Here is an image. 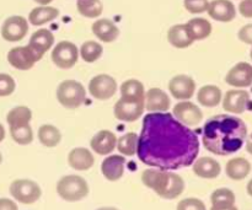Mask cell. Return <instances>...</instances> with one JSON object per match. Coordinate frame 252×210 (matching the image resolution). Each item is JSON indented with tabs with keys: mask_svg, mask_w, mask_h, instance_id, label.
Segmentation results:
<instances>
[{
	"mask_svg": "<svg viewBox=\"0 0 252 210\" xmlns=\"http://www.w3.org/2000/svg\"><path fill=\"white\" fill-rule=\"evenodd\" d=\"M138 156L160 170L189 166L198 154V140L189 129L171 118L149 117L144 120L138 142Z\"/></svg>",
	"mask_w": 252,
	"mask_h": 210,
	"instance_id": "1",
	"label": "cell"
},
{
	"mask_svg": "<svg viewBox=\"0 0 252 210\" xmlns=\"http://www.w3.org/2000/svg\"><path fill=\"white\" fill-rule=\"evenodd\" d=\"M248 137V128L240 118L218 116L207 123L203 132V144L208 151L225 156L241 149Z\"/></svg>",
	"mask_w": 252,
	"mask_h": 210,
	"instance_id": "2",
	"label": "cell"
},
{
	"mask_svg": "<svg viewBox=\"0 0 252 210\" xmlns=\"http://www.w3.org/2000/svg\"><path fill=\"white\" fill-rule=\"evenodd\" d=\"M142 182L164 199L177 198L185 191L182 177L167 170H145L142 174Z\"/></svg>",
	"mask_w": 252,
	"mask_h": 210,
	"instance_id": "3",
	"label": "cell"
},
{
	"mask_svg": "<svg viewBox=\"0 0 252 210\" xmlns=\"http://www.w3.org/2000/svg\"><path fill=\"white\" fill-rule=\"evenodd\" d=\"M57 193L63 201L79 202L88 197L89 184L78 175H68L62 177L57 183Z\"/></svg>",
	"mask_w": 252,
	"mask_h": 210,
	"instance_id": "4",
	"label": "cell"
},
{
	"mask_svg": "<svg viewBox=\"0 0 252 210\" xmlns=\"http://www.w3.org/2000/svg\"><path fill=\"white\" fill-rule=\"evenodd\" d=\"M57 100L63 107L75 110L80 107L86 100V90L79 81L65 80L62 81L57 88Z\"/></svg>",
	"mask_w": 252,
	"mask_h": 210,
	"instance_id": "5",
	"label": "cell"
},
{
	"mask_svg": "<svg viewBox=\"0 0 252 210\" xmlns=\"http://www.w3.org/2000/svg\"><path fill=\"white\" fill-rule=\"evenodd\" d=\"M10 194L22 204H33L41 198V187L31 180H15L10 184Z\"/></svg>",
	"mask_w": 252,
	"mask_h": 210,
	"instance_id": "6",
	"label": "cell"
},
{
	"mask_svg": "<svg viewBox=\"0 0 252 210\" xmlns=\"http://www.w3.org/2000/svg\"><path fill=\"white\" fill-rule=\"evenodd\" d=\"M52 61L59 69H70L78 63L79 49L76 44L69 41H61L52 51Z\"/></svg>",
	"mask_w": 252,
	"mask_h": 210,
	"instance_id": "7",
	"label": "cell"
},
{
	"mask_svg": "<svg viewBox=\"0 0 252 210\" xmlns=\"http://www.w3.org/2000/svg\"><path fill=\"white\" fill-rule=\"evenodd\" d=\"M89 92L98 101L110 100L117 92V81L107 74L96 75L89 83Z\"/></svg>",
	"mask_w": 252,
	"mask_h": 210,
	"instance_id": "8",
	"label": "cell"
},
{
	"mask_svg": "<svg viewBox=\"0 0 252 210\" xmlns=\"http://www.w3.org/2000/svg\"><path fill=\"white\" fill-rule=\"evenodd\" d=\"M29 32V21L24 16L20 15H12L7 17L1 25V33L2 39L6 42H20L26 37Z\"/></svg>",
	"mask_w": 252,
	"mask_h": 210,
	"instance_id": "9",
	"label": "cell"
},
{
	"mask_svg": "<svg viewBox=\"0 0 252 210\" xmlns=\"http://www.w3.org/2000/svg\"><path fill=\"white\" fill-rule=\"evenodd\" d=\"M172 115L181 124L187 127L198 125L203 120V112L191 101H180L172 110Z\"/></svg>",
	"mask_w": 252,
	"mask_h": 210,
	"instance_id": "10",
	"label": "cell"
},
{
	"mask_svg": "<svg viewBox=\"0 0 252 210\" xmlns=\"http://www.w3.org/2000/svg\"><path fill=\"white\" fill-rule=\"evenodd\" d=\"M143 113H144V101L120 98L113 107V115L122 122H134L142 117Z\"/></svg>",
	"mask_w": 252,
	"mask_h": 210,
	"instance_id": "11",
	"label": "cell"
},
{
	"mask_svg": "<svg viewBox=\"0 0 252 210\" xmlns=\"http://www.w3.org/2000/svg\"><path fill=\"white\" fill-rule=\"evenodd\" d=\"M169 91L174 98L179 101H189L193 97L194 91H196V83L193 79L189 75L174 76L169 83Z\"/></svg>",
	"mask_w": 252,
	"mask_h": 210,
	"instance_id": "12",
	"label": "cell"
},
{
	"mask_svg": "<svg viewBox=\"0 0 252 210\" xmlns=\"http://www.w3.org/2000/svg\"><path fill=\"white\" fill-rule=\"evenodd\" d=\"M7 61L12 68L17 70H30L38 61L33 52L29 46L14 47L7 53Z\"/></svg>",
	"mask_w": 252,
	"mask_h": 210,
	"instance_id": "13",
	"label": "cell"
},
{
	"mask_svg": "<svg viewBox=\"0 0 252 210\" xmlns=\"http://www.w3.org/2000/svg\"><path fill=\"white\" fill-rule=\"evenodd\" d=\"M224 111L234 115H241L245 112L250 103V95L244 90H229L221 100Z\"/></svg>",
	"mask_w": 252,
	"mask_h": 210,
	"instance_id": "14",
	"label": "cell"
},
{
	"mask_svg": "<svg viewBox=\"0 0 252 210\" xmlns=\"http://www.w3.org/2000/svg\"><path fill=\"white\" fill-rule=\"evenodd\" d=\"M171 106V100L165 91L159 88H152L145 92L144 110L150 113L167 112Z\"/></svg>",
	"mask_w": 252,
	"mask_h": 210,
	"instance_id": "15",
	"label": "cell"
},
{
	"mask_svg": "<svg viewBox=\"0 0 252 210\" xmlns=\"http://www.w3.org/2000/svg\"><path fill=\"white\" fill-rule=\"evenodd\" d=\"M225 81L234 88H249L252 85V65L245 61L235 64L226 74Z\"/></svg>",
	"mask_w": 252,
	"mask_h": 210,
	"instance_id": "16",
	"label": "cell"
},
{
	"mask_svg": "<svg viewBox=\"0 0 252 210\" xmlns=\"http://www.w3.org/2000/svg\"><path fill=\"white\" fill-rule=\"evenodd\" d=\"M54 44V34L47 29H39L36 32H33L30 38V42L27 46L30 47L34 56L37 57L38 60H41L42 57L53 47Z\"/></svg>",
	"mask_w": 252,
	"mask_h": 210,
	"instance_id": "17",
	"label": "cell"
},
{
	"mask_svg": "<svg viewBox=\"0 0 252 210\" xmlns=\"http://www.w3.org/2000/svg\"><path fill=\"white\" fill-rule=\"evenodd\" d=\"M209 16L218 22H230L235 19V5L230 0H213L209 1L207 9Z\"/></svg>",
	"mask_w": 252,
	"mask_h": 210,
	"instance_id": "18",
	"label": "cell"
},
{
	"mask_svg": "<svg viewBox=\"0 0 252 210\" xmlns=\"http://www.w3.org/2000/svg\"><path fill=\"white\" fill-rule=\"evenodd\" d=\"M91 31L96 38L105 43H112L120 36V29L110 19H98L91 26Z\"/></svg>",
	"mask_w": 252,
	"mask_h": 210,
	"instance_id": "19",
	"label": "cell"
},
{
	"mask_svg": "<svg viewBox=\"0 0 252 210\" xmlns=\"http://www.w3.org/2000/svg\"><path fill=\"white\" fill-rule=\"evenodd\" d=\"M126 157L122 155H111L106 157L101 164V171L106 180L111 182H116L122 179L125 174Z\"/></svg>",
	"mask_w": 252,
	"mask_h": 210,
	"instance_id": "20",
	"label": "cell"
},
{
	"mask_svg": "<svg viewBox=\"0 0 252 210\" xmlns=\"http://www.w3.org/2000/svg\"><path fill=\"white\" fill-rule=\"evenodd\" d=\"M116 145H117V138L111 130H100L94 135L90 142L91 149L98 155L111 154L116 149Z\"/></svg>",
	"mask_w": 252,
	"mask_h": 210,
	"instance_id": "21",
	"label": "cell"
},
{
	"mask_svg": "<svg viewBox=\"0 0 252 210\" xmlns=\"http://www.w3.org/2000/svg\"><path fill=\"white\" fill-rule=\"evenodd\" d=\"M68 164L76 171H88L95 164V157L86 148H75L69 152Z\"/></svg>",
	"mask_w": 252,
	"mask_h": 210,
	"instance_id": "22",
	"label": "cell"
},
{
	"mask_svg": "<svg viewBox=\"0 0 252 210\" xmlns=\"http://www.w3.org/2000/svg\"><path fill=\"white\" fill-rule=\"evenodd\" d=\"M167 41L172 47L179 49L189 48L194 42L186 24H177L170 27L167 31Z\"/></svg>",
	"mask_w": 252,
	"mask_h": 210,
	"instance_id": "23",
	"label": "cell"
},
{
	"mask_svg": "<svg viewBox=\"0 0 252 210\" xmlns=\"http://www.w3.org/2000/svg\"><path fill=\"white\" fill-rule=\"evenodd\" d=\"M193 172L194 175H197L201 179L213 180L217 179L220 175L221 167L220 164L217 160L208 156H204L196 160V162L193 165Z\"/></svg>",
	"mask_w": 252,
	"mask_h": 210,
	"instance_id": "24",
	"label": "cell"
},
{
	"mask_svg": "<svg viewBox=\"0 0 252 210\" xmlns=\"http://www.w3.org/2000/svg\"><path fill=\"white\" fill-rule=\"evenodd\" d=\"M225 172L229 179L234 181H241L246 179L251 172V164L245 157H234L226 164Z\"/></svg>",
	"mask_w": 252,
	"mask_h": 210,
	"instance_id": "25",
	"label": "cell"
},
{
	"mask_svg": "<svg viewBox=\"0 0 252 210\" xmlns=\"http://www.w3.org/2000/svg\"><path fill=\"white\" fill-rule=\"evenodd\" d=\"M58 16L59 10L57 7L49 6V5H46V6L39 5L31 10L29 14V22L32 26H42L56 20Z\"/></svg>",
	"mask_w": 252,
	"mask_h": 210,
	"instance_id": "26",
	"label": "cell"
},
{
	"mask_svg": "<svg viewBox=\"0 0 252 210\" xmlns=\"http://www.w3.org/2000/svg\"><path fill=\"white\" fill-rule=\"evenodd\" d=\"M223 100L221 90L216 85L202 86L197 92V101L204 107H216Z\"/></svg>",
	"mask_w": 252,
	"mask_h": 210,
	"instance_id": "27",
	"label": "cell"
},
{
	"mask_svg": "<svg viewBox=\"0 0 252 210\" xmlns=\"http://www.w3.org/2000/svg\"><path fill=\"white\" fill-rule=\"evenodd\" d=\"M121 98L133 101L145 100V89L142 81L137 79H129L121 85Z\"/></svg>",
	"mask_w": 252,
	"mask_h": 210,
	"instance_id": "28",
	"label": "cell"
},
{
	"mask_svg": "<svg viewBox=\"0 0 252 210\" xmlns=\"http://www.w3.org/2000/svg\"><path fill=\"white\" fill-rule=\"evenodd\" d=\"M193 41H202L211 36L212 24L203 17H194L186 24Z\"/></svg>",
	"mask_w": 252,
	"mask_h": 210,
	"instance_id": "29",
	"label": "cell"
},
{
	"mask_svg": "<svg viewBox=\"0 0 252 210\" xmlns=\"http://www.w3.org/2000/svg\"><path fill=\"white\" fill-rule=\"evenodd\" d=\"M38 140L43 147L56 148L61 143L62 134L54 125L43 124L38 128Z\"/></svg>",
	"mask_w": 252,
	"mask_h": 210,
	"instance_id": "30",
	"label": "cell"
},
{
	"mask_svg": "<svg viewBox=\"0 0 252 210\" xmlns=\"http://www.w3.org/2000/svg\"><path fill=\"white\" fill-rule=\"evenodd\" d=\"M32 120V112L26 106H17L11 108L6 115V122L9 127L29 124Z\"/></svg>",
	"mask_w": 252,
	"mask_h": 210,
	"instance_id": "31",
	"label": "cell"
},
{
	"mask_svg": "<svg viewBox=\"0 0 252 210\" xmlns=\"http://www.w3.org/2000/svg\"><path fill=\"white\" fill-rule=\"evenodd\" d=\"M76 9L81 16L88 19H97L103 12V4L101 0H78Z\"/></svg>",
	"mask_w": 252,
	"mask_h": 210,
	"instance_id": "32",
	"label": "cell"
},
{
	"mask_svg": "<svg viewBox=\"0 0 252 210\" xmlns=\"http://www.w3.org/2000/svg\"><path fill=\"white\" fill-rule=\"evenodd\" d=\"M103 53V47L96 41H86L79 49V56L86 63H95L101 58Z\"/></svg>",
	"mask_w": 252,
	"mask_h": 210,
	"instance_id": "33",
	"label": "cell"
},
{
	"mask_svg": "<svg viewBox=\"0 0 252 210\" xmlns=\"http://www.w3.org/2000/svg\"><path fill=\"white\" fill-rule=\"evenodd\" d=\"M139 137L135 133H126L125 135L117 139V149L125 156H134L138 150Z\"/></svg>",
	"mask_w": 252,
	"mask_h": 210,
	"instance_id": "34",
	"label": "cell"
},
{
	"mask_svg": "<svg viewBox=\"0 0 252 210\" xmlns=\"http://www.w3.org/2000/svg\"><path fill=\"white\" fill-rule=\"evenodd\" d=\"M9 130L12 140L19 145H29L33 140V130H32L30 123L24 125H16V127H9Z\"/></svg>",
	"mask_w": 252,
	"mask_h": 210,
	"instance_id": "35",
	"label": "cell"
},
{
	"mask_svg": "<svg viewBox=\"0 0 252 210\" xmlns=\"http://www.w3.org/2000/svg\"><path fill=\"white\" fill-rule=\"evenodd\" d=\"M212 206L226 207L235 204V194L228 188H219L214 191L211 196Z\"/></svg>",
	"mask_w": 252,
	"mask_h": 210,
	"instance_id": "36",
	"label": "cell"
},
{
	"mask_svg": "<svg viewBox=\"0 0 252 210\" xmlns=\"http://www.w3.org/2000/svg\"><path fill=\"white\" fill-rule=\"evenodd\" d=\"M16 89V83L14 78L9 74L0 73V97H6L14 93Z\"/></svg>",
	"mask_w": 252,
	"mask_h": 210,
	"instance_id": "37",
	"label": "cell"
},
{
	"mask_svg": "<svg viewBox=\"0 0 252 210\" xmlns=\"http://www.w3.org/2000/svg\"><path fill=\"white\" fill-rule=\"evenodd\" d=\"M209 0H184V6L191 14H203L207 11Z\"/></svg>",
	"mask_w": 252,
	"mask_h": 210,
	"instance_id": "38",
	"label": "cell"
},
{
	"mask_svg": "<svg viewBox=\"0 0 252 210\" xmlns=\"http://www.w3.org/2000/svg\"><path fill=\"white\" fill-rule=\"evenodd\" d=\"M177 210H207V208L201 199L186 198L177 204Z\"/></svg>",
	"mask_w": 252,
	"mask_h": 210,
	"instance_id": "39",
	"label": "cell"
},
{
	"mask_svg": "<svg viewBox=\"0 0 252 210\" xmlns=\"http://www.w3.org/2000/svg\"><path fill=\"white\" fill-rule=\"evenodd\" d=\"M238 37L241 42L252 46V24L245 25L238 32Z\"/></svg>",
	"mask_w": 252,
	"mask_h": 210,
	"instance_id": "40",
	"label": "cell"
},
{
	"mask_svg": "<svg viewBox=\"0 0 252 210\" xmlns=\"http://www.w3.org/2000/svg\"><path fill=\"white\" fill-rule=\"evenodd\" d=\"M239 12L246 19H252V0H241L239 4Z\"/></svg>",
	"mask_w": 252,
	"mask_h": 210,
	"instance_id": "41",
	"label": "cell"
},
{
	"mask_svg": "<svg viewBox=\"0 0 252 210\" xmlns=\"http://www.w3.org/2000/svg\"><path fill=\"white\" fill-rule=\"evenodd\" d=\"M0 210H19V208L11 199L0 198Z\"/></svg>",
	"mask_w": 252,
	"mask_h": 210,
	"instance_id": "42",
	"label": "cell"
},
{
	"mask_svg": "<svg viewBox=\"0 0 252 210\" xmlns=\"http://www.w3.org/2000/svg\"><path fill=\"white\" fill-rule=\"evenodd\" d=\"M246 151L252 155V133L249 137H246Z\"/></svg>",
	"mask_w": 252,
	"mask_h": 210,
	"instance_id": "43",
	"label": "cell"
},
{
	"mask_svg": "<svg viewBox=\"0 0 252 210\" xmlns=\"http://www.w3.org/2000/svg\"><path fill=\"white\" fill-rule=\"evenodd\" d=\"M211 210H239L235 206H226V207H217L212 206Z\"/></svg>",
	"mask_w": 252,
	"mask_h": 210,
	"instance_id": "44",
	"label": "cell"
},
{
	"mask_svg": "<svg viewBox=\"0 0 252 210\" xmlns=\"http://www.w3.org/2000/svg\"><path fill=\"white\" fill-rule=\"evenodd\" d=\"M34 2H37L38 5H41V6H46V5H49L51 4L53 0H33Z\"/></svg>",
	"mask_w": 252,
	"mask_h": 210,
	"instance_id": "45",
	"label": "cell"
},
{
	"mask_svg": "<svg viewBox=\"0 0 252 210\" xmlns=\"http://www.w3.org/2000/svg\"><path fill=\"white\" fill-rule=\"evenodd\" d=\"M4 139H5V128L4 125L0 123V143H1Z\"/></svg>",
	"mask_w": 252,
	"mask_h": 210,
	"instance_id": "46",
	"label": "cell"
},
{
	"mask_svg": "<svg viewBox=\"0 0 252 210\" xmlns=\"http://www.w3.org/2000/svg\"><path fill=\"white\" fill-rule=\"evenodd\" d=\"M246 191H248L249 196L252 197V180H250L248 183V187H246Z\"/></svg>",
	"mask_w": 252,
	"mask_h": 210,
	"instance_id": "47",
	"label": "cell"
},
{
	"mask_svg": "<svg viewBox=\"0 0 252 210\" xmlns=\"http://www.w3.org/2000/svg\"><path fill=\"white\" fill-rule=\"evenodd\" d=\"M96 210H118L117 208H113V207H103V208H98Z\"/></svg>",
	"mask_w": 252,
	"mask_h": 210,
	"instance_id": "48",
	"label": "cell"
},
{
	"mask_svg": "<svg viewBox=\"0 0 252 210\" xmlns=\"http://www.w3.org/2000/svg\"><path fill=\"white\" fill-rule=\"evenodd\" d=\"M1 161H2V156H1V152H0V164H1Z\"/></svg>",
	"mask_w": 252,
	"mask_h": 210,
	"instance_id": "49",
	"label": "cell"
},
{
	"mask_svg": "<svg viewBox=\"0 0 252 210\" xmlns=\"http://www.w3.org/2000/svg\"><path fill=\"white\" fill-rule=\"evenodd\" d=\"M250 56H251V59H252V48H251V53H250Z\"/></svg>",
	"mask_w": 252,
	"mask_h": 210,
	"instance_id": "50",
	"label": "cell"
}]
</instances>
